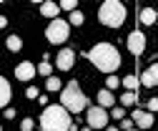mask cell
<instances>
[{"label":"cell","mask_w":158,"mask_h":131,"mask_svg":"<svg viewBox=\"0 0 158 131\" xmlns=\"http://www.w3.org/2000/svg\"><path fill=\"white\" fill-rule=\"evenodd\" d=\"M83 20H85V15H83L81 10H75V13H70V18H68V25H83Z\"/></svg>","instance_id":"20"},{"label":"cell","mask_w":158,"mask_h":131,"mask_svg":"<svg viewBox=\"0 0 158 131\" xmlns=\"http://www.w3.org/2000/svg\"><path fill=\"white\" fill-rule=\"evenodd\" d=\"M0 131H3V126H0Z\"/></svg>","instance_id":"35"},{"label":"cell","mask_w":158,"mask_h":131,"mask_svg":"<svg viewBox=\"0 0 158 131\" xmlns=\"http://www.w3.org/2000/svg\"><path fill=\"white\" fill-rule=\"evenodd\" d=\"M45 88H48L50 93H55V91H63V83H60L58 76H50V78H45Z\"/></svg>","instance_id":"18"},{"label":"cell","mask_w":158,"mask_h":131,"mask_svg":"<svg viewBox=\"0 0 158 131\" xmlns=\"http://www.w3.org/2000/svg\"><path fill=\"white\" fill-rule=\"evenodd\" d=\"M138 20H141V25H153V23L158 20L156 8H143L141 13H138Z\"/></svg>","instance_id":"15"},{"label":"cell","mask_w":158,"mask_h":131,"mask_svg":"<svg viewBox=\"0 0 158 131\" xmlns=\"http://www.w3.org/2000/svg\"><path fill=\"white\" fill-rule=\"evenodd\" d=\"M106 131H121L118 126H106Z\"/></svg>","instance_id":"31"},{"label":"cell","mask_w":158,"mask_h":131,"mask_svg":"<svg viewBox=\"0 0 158 131\" xmlns=\"http://www.w3.org/2000/svg\"><path fill=\"white\" fill-rule=\"evenodd\" d=\"M131 119H133V124L138 126V131H141V129H151V126H153V114H148V111H141V108H135Z\"/></svg>","instance_id":"10"},{"label":"cell","mask_w":158,"mask_h":131,"mask_svg":"<svg viewBox=\"0 0 158 131\" xmlns=\"http://www.w3.org/2000/svg\"><path fill=\"white\" fill-rule=\"evenodd\" d=\"M35 73H38V68H35L30 61H23V63L15 66V78H18V81H30Z\"/></svg>","instance_id":"9"},{"label":"cell","mask_w":158,"mask_h":131,"mask_svg":"<svg viewBox=\"0 0 158 131\" xmlns=\"http://www.w3.org/2000/svg\"><path fill=\"white\" fill-rule=\"evenodd\" d=\"M88 61L106 76H113V73L121 68V53H118L115 46L110 43H95L90 50H88Z\"/></svg>","instance_id":"1"},{"label":"cell","mask_w":158,"mask_h":131,"mask_svg":"<svg viewBox=\"0 0 158 131\" xmlns=\"http://www.w3.org/2000/svg\"><path fill=\"white\" fill-rule=\"evenodd\" d=\"M58 13H60V5H58V3H50V0L40 3V15H45V18H50V20H55Z\"/></svg>","instance_id":"12"},{"label":"cell","mask_w":158,"mask_h":131,"mask_svg":"<svg viewBox=\"0 0 158 131\" xmlns=\"http://www.w3.org/2000/svg\"><path fill=\"white\" fill-rule=\"evenodd\" d=\"M5 119H15V108H5Z\"/></svg>","instance_id":"29"},{"label":"cell","mask_w":158,"mask_h":131,"mask_svg":"<svg viewBox=\"0 0 158 131\" xmlns=\"http://www.w3.org/2000/svg\"><path fill=\"white\" fill-rule=\"evenodd\" d=\"M73 63H75V50H73V48L58 50V55H55V66H58V71H70Z\"/></svg>","instance_id":"7"},{"label":"cell","mask_w":158,"mask_h":131,"mask_svg":"<svg viewBox=\"0 0 158 131\" xmlns=\"http://www.w3.org/2000/svg\"><path fill=\"white\" fill-rule=\"evenodd\" d=\"M133 129V119H123L121 121V131H131Z\"/></svg>","instance_id":"27"},{"label":"cell","mask_w":158,"mask_h":131,"mask_svg":"<svg viewBox=\"0 0 158 131\" xmlns=\"http://www.w3.org/2000/svg\"><path fill=\"white\" fill-rule=\"evenodd\" d=\"M81 131H93V129H90V126H83V129H81Z\"/></svg>","instance_id":"32"},{"label":"cell","mask_w":158,"mask_h":131,"mask_svg":"<svg viewBox=\"0 0 158 131\" xmlns=\"http://www.w3.org/2000/svg\"><path fill=\"white\" fill-rule=\"evenodd\" d=\"M146 111H148V114H156V111H158V98H151V101H148V108H146Z\"/></svg>","instance_id":"26"},{"label":"cell","mask_w":158,"mask_h":131,"mask_svg":"<svg viewBox=\"0 0 158 131\" xmlns=\"http://www.w3.org/2000/svg\"><path fill=\"white\" fill-rule=\"evenodd\" d=\"M110 116H113L115 121H123V119H126V108H123V106H113Z\"/></svg>","instance_id":"23"},{"label":"cell","mask_w":158,"mask_h":131,"mask_svg":"<svg viewBox=\"0 0 158 131\" xmlns=\"http://www.w3.org/2000/svg\"><path fill=\"white\" fill-rule=\"evenodd\" d=\"M156 15H158V8H156Z\"/></svg>","instance_id":"33"},{"label":"cell","mask_w":158,"mask_h":131,"mask_svg":"<svg viewBox=\"0 0 158 131\" xmlns=\"http://www.w3.org/2000/svg\"><path fill=\"white\" fill-rule=\"evenodd\" d=\"M135 101H138V96H135L133 91H126L123 96H121V106H133Z\"/></svg>","instance_id":"21"},{"label":"cell","mask_w":158,"mask_h":131,"mask_svg":"<svg viewBox=\"0 0 158 131\" xmlns=\"http://www.w3.org/2000/svg\"><path fill=\"white\" fill-rule=\"evenodd\" d=\"M141 86H146V88H156V86H158V63H156V66H148V68L143 71Z\"/></svg>","instance_id":"11"},{"label":"cell","mask_w":158,"mask_h":131,"mask_svg":"<svg viewBox=\"0 0 158 131\" xmlns=\"http://www.w3.org/2000/svg\"><path fill=\"white\" fill-rule=\"evenodd\" d=\"M35 68H38V73H40V76H45V78L53 76V66H50V61H43L40 66H35Z\"/></svg>","instance_id":"19"},{"label":"cell","mask_w":158,"mask_h":131,"mask_svg":"<svg viewBox=\"0 0 158 131\" xmlns=\"http://www.w3.org/2000/svg\"><path fill=\"white\" fill-rule=\"evenodd\" d=\"M10 96H13V91H10L8 78H3V76H0V108L10 103Z\"/></svg>","instance_id":"13"},{"label":"cell","mask_w":158,"mask_h":131,"mask_svg":"<svg viewBox=\"0 0 158 131\" xmlns=\"http://www.w3.org/2000/svg\"><path fill=\"white\" fill-rule=\"evenodd\" d=\"M126 5L121 3V0H106V3L98 8V20H101L106 28H121L126 23Z\"/></svg>","instance_id":"4"},{"label":"cell","mask_w":158,"mask_h":131,"mask_svg":"<svg viewBox=\"0 0 158 131\" xmlns=\"http://www.w3.org/2000/svg\"><path fill=\"white\" fill-rule=\"evenodd\" d=\"M118 86H121V81H118V76H115V73L106 78V88H108V91H113V88H118Z\"/></svg>","instance_id":"24"},{"label":"cell","mask_w":158,"mask_h":131,"mask_svg":"<svg viewBox=\"0 0 158 131\" xmlns=\"http://www.w3.org/2000/svg\"><path fill=\"white\" fill-rule=\"evenodd\" d=\"M60 5V10H68V13H75L78 10V3L75 0H63V3H58Z\"/></svg>","instance_id":"22"},{"label":"cell","mask_w":158,"mask_h":131,"mask_svg":"<svg viewBox=\"0 0 158 131\" xmlns=\"http://www.w3.org/2000/svg\"><path fill=\"white\" fill-rule=\"evenodd\" d=\"M95 101H98V106H101V108H106V106H115V98H113V91H108V88H103V91H98V96H95Z\"/></svg>","instance_id":"14"},{"label":"cell","mask_w":158,"mask_h":131,"mask_svg":"<svg viewBox=\"0 0 158 131\" xmlns=\"http://www.w3.org/2000/svg\"><path fill=\"white\" fill-rule=\"evenodd\" d=\"M68 35H70V25H68V20H60V18L50 20V25L45 28V38H48L53 46L65 43V41H68Z\"/></svg>","instance_id":"5"},{"label":"cell","mask_w":158,"mask_h":131,"mask_svg":"<svg viewBox=\"0 0 158 131\" xmlns=\"http://www.w3.org/2000/svg\"><path fill=\"white\" fill-rule=\"evenodd\" d=\"M60 106L68 114H81L88 106V96L83 93V88L78 86V81H70L63 91H60Z\"/></svg>","instance_id":"3"},{"label":"cell","mask_w":158,"mask_h":131,"mask_svg":"<svg viewBox=\"0 0 158 131\" xmlns=\"http://www.w3.org/2000/svg\"><path fill=\"white\" fill-rule=\"evenodd\" d=\"M73 126L70 114L63 106H45V111L40 114V129L43 131H68Z\"/></svg>","instance_id":"2"},{"label":"cell","mask_w":158,"mask_h":131,"mask_svg":"<svg viewBox=\"0 0 158 131\" xmlns=\"http://www.w3.org/2000/svg\"><path fill=\"white\" fill-rule=\"evenodd\" d=\"M128 50L133 53V55H141L143 50H146V35L141 33V30H133L131 35H128Z\"/></svg>","instance_id":"8"},{"label":"cell","mask_w":158,"mask_h":131,"mask_svg":"<svg viewBox=\"0 0 158 131\" xmlns=\"http://www.w3.org/2000/svg\"><path fill=\"white\" fill-rule=\"evenodd\" d=\"M5 46H8V50L18 53V50L23 48V38H20V35H8V41H5Z\"/></svg>","instance_id":"16"},{"label":"cell","mask_w":158,"mask_h":131,"mask_svg":"<svg viewBox=\"0 0 158 131\" xmlns=\"http://www.w3.org/2000/svg\"><path fill=\"white\" fill-rule=\"evenodd\" d=\"M25 96H28V98H38V88H35V86H28V88H25Z\"/></svg>","instance_id":"28"},{"label":"cell","mask_w":158,"mask_h":131,"mask_svg":"<svg viewBox=\"0 0 158 131\" xmlns=\"http://www.w3.org/2000/svg\"><path fill=\"white\" fill-rule=\"evenodd\" d=\"M121 86H126V91H138V86H141V78H138V76H126L123 81H121Z\"/></svg>","instance_id":"17"},{"label":"cell","mask_w":158,"mask_h":131,"mask_svg":"<svg viewBox=\"0 0 158 131\" xmlns=\"http://www.w3.org/2000/svg\"><path fill=\"white\" fill-rule=\"evenodd\" d=\"M33 126H35L33 119H23V121H20V131H33Z\"/></svg>","instance_id":"25"},{"label":"cell","mask_w":158,"mask_h":131,"mask_svg":"<svg viewBox=\"0 0 158 131\" xmlns=\"http://www.w3.org/2000/svg\"><path fill=\"white\" fill-rule=\"evenodd\" d=\"M88 126L90 129H106L108 126V111L101 106H90L88 108Z\"/></svg>","instance_id":"6"},{"label":"cell","mask_w":158,"mask_h":131,"mask_svg":"<svg viewBox=\"0 0 158 131\" xmlns=\"http://www.w3.org/2000/svg\"><path fill=\"white\" fill-rule=\"evenodd\" d=\"M131 131H138V129H131Z\"/></svg>","instance_id":"34"},{"label":"cell","mask_w":158,"mask_h":131,"mask_svg":"<svg viewBox=\"0 0 158 131\" xmlns=\"http://www.w3.org/2000/svg\"><path fill=\"white\" fill-rule=\"evenodd\" d=\"M5 25H8V18H5V15H0V28H5Z\"/></svg>","instance_id":"30"}]
</instances>
